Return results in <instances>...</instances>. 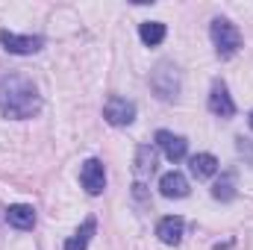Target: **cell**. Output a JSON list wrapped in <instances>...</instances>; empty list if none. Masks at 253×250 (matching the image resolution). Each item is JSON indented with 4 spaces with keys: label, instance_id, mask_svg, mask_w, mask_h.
<instances>
[{
    "label": "cell",
    "instance_id": "7c38bea8",
    "mask_svg": "<svg viewBox=\"0 0 253 250\" xmlns=\"http://www.w3.org/2000/svg\"><path fill=\"white\" fill-rule=\"evenodd\" d=\"M189 168L197 180H206V177H212V174L218 171V159H215L212 153H197V156H191Z\"/></svg>",
    "mask_w": 253,
    "mask_h": 250
},
{
    "label": "cell",
    "instance_id": "2e32d148",
    "mask_svg": "<svg viewBox=\"0 0 253 250\" xmlns=\"http://www.w3.org/2000/svg\"><path fill=\"white\" fill-rule=\"evenodd\" d=\"M248 124H251V129H253V112H251V118H248Z\"/></svg>",
    "mask_w": 253,
    "mask_h": 250
},
{
    "label": "cell",
    "instance_id": "5b68a950",
    "mask_svg": "<svg viewBox=\"0 0 253 250\" xmlns=\"http://www.w3.org/2000/svg\"><path fill=\"white\" fill-rule=\"evenodd\" d=\"M153 171H156V153H153L150 144H141L138 153H135V194L138 197H141L144 183L153 177Z\"/></svg>",
    "mask_w": 253,
    "mask_h": 250
},
{
    "label": "cell",
    "instance_id": "7a4b0ae2",
    "mask_svg": "<svg viewBox=\"0 0 253 250\" xmlns=\"http://www.w3.org/2000/svg\"><path fill=\"white\" fill-rule=\"evenodd\" d=\"M212 42H215V50L221 59H230L239 53L242 47V33L236 30V24H230L227 18H215L212 21Z\"/></svg>",
    "mask_w": 253,
    "mask_h": 250
},
{
    "label": "cell",
    "instance_id": "8fae6325",
    "mask_svg": "<svg viewBox=\"0 0 253 250\" xmlns=\"http://www.w3.org/2000/svg\"><path fill=\"white\" fill-rule=\"evenodd\" d=\"M159 191H162L165 197H186V194H189V180H186L180 171H171V174H165V177L159 180Z\"/></svg>",
    "mask_w": 253,
    "mask_h": 250
},
{
    "label": "cell",
    "instance_id": "30bf717a",
    "mask_svg": "<svg viewBox=\"0 0 253 250\" xmlns=\"http://www.w3.org/2000/svg\"><path fill=\"white\" fill-rule=\"evenodd\" d=\"M6 221H9L12 227H18V230H33L36 212H33V206H27V203H15V206L6 209Z\"/></svg>",
    "mask_w": 253,
    "mask_h": 250
},
{
    "label": "cell",
    "instance_id": "4fadbf2b",
    "mask_svg": "<svg viewBox=\"0 0 253 250\" xmlns=\"http://www.w3.org/2000/svg\"><path fill=\"white\" fill-rule=\"evenodd\" d=\"M94 227H97V224H94V218H85V221H83V227H80V230L65 242V250H85V248H88L91 233H94Z\"/></svg>",
    "mask_w": 253,
    "mask_h": 250
},
{
    "label": "cell",
    "instance_id": "9a60e30c",
    "mask_svg": "<svg viewBox=\"0 0 253 250\" xmlns=\"http://www.w3.org/2000/svg\"><path fill=\"white\" fill-rule=\"evenodd\" d=\"M212 197H218V200H233V197H236V188H233V174L221 177V180L212 186Z\"/></svg>",
    "mask_w": 253,
    "mask_h": 250
},
{
    "label": "cell",
    "instance_id": "6da1fadb",
    "mask_svg": "<svg viewBox=\"0 0 253 250\" xmlns=\"http://www.w3.org/2000/svg\"><path fill=\"white\" fill-rule=\"evenodd\" d=\"M42 100H39V91L36 85L27 80V77H3L0 83V109L6 118H33L39 112Z\"/></svg>",
    "mask_w": 253,
    "mask_h": 250
},
{
    "label": "cell",
    "instance_id": "8992f818",
    "mask_svg": "<svg viewBox=\"0 0 253 250\" xmlns=\"http://www.w3.org/2000/svg\"><path fill=\"white\" fill-rule=\"evenodd\" d=\"M80 183L88 194H100L106 188V171H103V162L100 159H88L80 171Z\"/></svg>",
    "mask_w": 253,
    "mask_h": 250
},
{
    "label": "cell",
    "instance_id": "5bb4252c",
    "mask_svg": "<svg viewBox=\"0 0 253 250\" xmlns=\"http://www.w3.org/2000/svg\"><path fill=\"white\" fill-rule=\"evenodd\" d=\"M138 36H141V42L144 44H162V39H165V24H159V21H144L141 27H138Z\"/></svg>",
    "mask_w": 253,
    "mask_h": 250
},
{
    "label": "cell",
    "instance_id": "9c48e42d",
    "mask_svg": "<svg viewBox=\"0 0 253 250\" xmlns=\"http://www.w3.org/2000/svg\"><path fill=\"white\" fill-rule=\"evenodd\" d=\"M183 218H177V215H168V218H162L159 221V227H156V236H159V242L162 245H180L183 242Z\"/></svg>",
    "mask_w": 253,
    "mask_h": 250
},
{
    "label": "cell",
    "instance_id": "52a82bcc",
    "mask_svg": "<svg viewBox=\"0 0 253 250\" xmlns=\"http://www.w3.org/2000/svg\"><path fill=\"white\" fill-rule=\"evenodd\" d=\"M156 144L162 147V153H165L168 162H180V159L186 156V138H183V135H174V132H168V129H159V132H156Z\"/></svg>",
    "mask_w": 253,
    "mask_h": 250
},
{
    "label": "cell",
    "instance_id": "277c9868",
    "mask_svg": "<svg viewBox=\"0 0 253 250\" xmlns=\"http://www.w3.org/2000/svg\"><path fill=\"white\" fill-rule=\"evenodd\" d=\"M103 118L112 126H126L135 121V103L126 97H109L103 106Z\"/></svg>",
    "mask_w": 253,
    "mask_h": 250
},
{
    "label": "cell",
    "instance_id": "ba28073f",
    "mask_svg": "<svg viewBox=\"0 0 253 250\" xmlns=\"http://www.w3.org/2000/svg\"><path fill=\"white\" fill-rule=\"evenodd\" d=\"M209 112L218 115V118H233L236 115V103H233V97L227 94L224 85L212 88V94H209Z\"/></svg>",
    "mask_w": 253,
    "mask_h": 250
},
{
    "label": "cell",
    "instance_id": "3957f363",
    "mask_svg": "<svg viewBox=\"0 0 253 250\" xmlns=\"http://www.w3.org/2000/svg\"><path fill=\"white\" fill-rule=\"evenodd\" d=\"M0 44L9 50V53H18V56H30V53H39L44 47V42L39 36H15L9 30H0Z\"/></svg>",
    "mask_w": 253,
    "mask_h": 250
}]
</instances>
